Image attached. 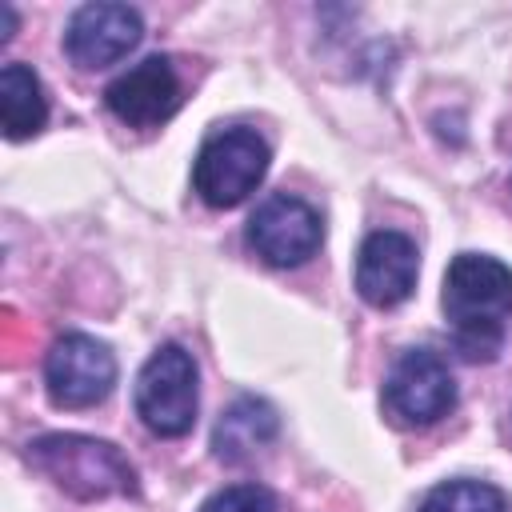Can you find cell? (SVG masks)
Returning <instances> with one entry per match:
<instances>
[{"label":"cell","instance_id":"ba28073f","mask_svg":"<svg viewBox=\"0 0 512 512\" xmlns=\"http://www.w3.org/2000/svg\"><path fill=\"white\" fill-rule=\"evenodd\" d=\"M144 36V20L128 4H84L72 12L64 32V52L76 68L96 72L124 60Z\"/></svg>","mask_w":512,"mask_h":512},{"label":"cell","instance_id":"30bf717a","mask_svg":"<svg viewBox=\"0 0 512 512\" xmlns=\"http://www.w3.org/2000/svg\"><path fill=\"white\" fill-rule=\"evenodd\" d=\"M416 244L404 232H372L356 252V292L372 308H396L416 288Z\"/></svg>","mask_w":512,"mask_h":512},{"label":"cell","instance_id":"8fae6325","mask_svg":"<svg viewBox=\"0 0 512 512\" xmlns=\"http://www.w3.org/2000/svg\"><path fill=\"white\" fill-rule=\"evenodd\" d=\"M280 432V416L268 400L256 396H240L236 404H228L212 428V452L224 464H240L248 456H256L260 448H268Z\"/></svg>","mask_w":512,"mask_h":512},{"label":"cell","instance_id":"52a82bcc","mask_svg":"<svg viewBox=\"0 0 512 512\" xmlns=\"http://www.w3.org/2000/svg\"><path fill=\"white\" fill-rule=\"evenodd\" d=\"M320 236H324V224H320L316 208L304 204L300 196H288V192L268 196L248 220V244L272 268L304 264L320 248Z\"/></svg>","mask_w":512,"mask_h":512},{"label":"cell","instance_id":"6da1fadb","mask_svg":"<svg viewBox=\"0 0 512 512\" xmlns=\"http://www.w3.org/2000/svg\"><path fill=\"white\" fill-rule=\"evenodd\" d=\"M444 312L464 360H492L512 316V268L496 256L460 252L444 272Z\"/></svg>","mask_w":512,"mask_h":512},{"label":"cell","instance_id":"4fadbf2b","mask_svg":"<svg viewBox=\"0 0 512 512\" xmlns=\"http://www.w3.org/2000/svg\"><path fill=\"white\" fill-rule=\"evenodd\" d=\"M420 512H508L504 496L492 484L480 480H448L432 488L420 504Z\"/></svg>","mask_w":512,"mask_h":512},{"label":"cell","instance_id":"8992f818","mask_svg":"<svg viewBox=\"0 0 512 512\" xmlns=\"http://www.w3.org/2000/svg\"><path fill=\"white\" fill-rule=\"evenodd\" d=\"M452 404H456V380L436 352L408 348L392 364L384 380V408L392 412L396 424H408V428L436 424L440 416H448Z\"/></svg>","mask_w":512,"mask_h":512},{"label":"cell","instance_id":"5b68a950","mask_svg":"<svg viewBox=\"0 0 512 512\" xmlns=\"http://www.w3.org/2000/svg\"><path fill=\"white\" fill-rule=\"evenodd\" d=\"M116 384V356L104 340L68 332L44 360V388L56 408H92Z\"/></svg>","mask_w":512,"mask_h":512},{"label":"cell","instance_id":"7a4b0ae2","mask_svg":"<svg viewBox=\"0 0 512 512\" xmlns=\"http://www.w3.org/2000/svg\"><path fill=\"white\" fill-rule=\"evenodd\" d=\"M28 464L76 500L136 496V468L116 444L96 436H80V432L36 436L28 444Z\"/></svg>","mask_w":512,"mask_h":512},{"label":"cell","instance_id":"3957f363","mask_svg":"<svg viewBox=\"0 0 512 512\" xmlns=\"http://www.w3.org/2000/svg\"><path fill=\"white\" fill-rule=\"evenodd\" d=\"M196 360L180 344L156 348L136 376V416L156 436H184L196 424Z\"/></svg>","mask_w":512,"mask_h":512},{"label":"cell","instance_id":"5bb4252c","mask_svg":"<svg viewBox=\"0 0 512 512\" xmlns=\"http://www.w3.org/2000/svg\"><path fill=\"white\" fill-rule=\"evenodd\" d=\"M200 512H276V496L260 484H228L220 492H212Z\"/></svg>","mask_w":512,"mask_h":512},{"label":"cell","instance_id":"277c9868","mask_svg":"<svg viewBox=\"0 0 512 512\" xmlns=\"http://www.w3.org/2000/svg\"><path fill=\"white\" fill-rule=\"evenodd\" d=\"M268 172V144L252 128H228L204 140L192 164V184L208 208H236Z\"/></svg>","mask_w":512,"mask_h":512},{"label":"cell","instance_id":"7c38bea8","mask_svg":"<svg viewBox=\"0 0 512 512\" xmlns=\"http://www.w3.org/2000/svg\"><path fill=\"white\" fill-rule=\"evenodd\" d=\"M48 100L40 88V76L28 64H4L0 72V124L8 140H28L44 128Z\"/></svg>","mask_w":512,"mask_h":512},{"label":"cell","instance_id":"9c48e42d","mask_svg":"<svg viewBox=\"0 0 512 512\" xmlns=\"http://www.w3.org/2000/svg\"><path fill=\"white\" fill-rule=\"evenodd\" d=\"M184 100L180 76L172 68L168 56H148L140 64H132L128 72H120L108 88H104V104L116 120H124L128 128H156L164 124Z\"/></svg>","mask_w":512,"mask_h":512}]
</instances>
